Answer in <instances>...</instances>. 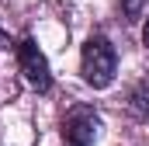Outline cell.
<instances>
[{
	"label": "cell",
	"instance_id": "6da1fadb",
	"mask_svg": "<svg viewBox=\"0 0 149 146\" xmlns=\"http://www.w3.org/2000/svg\"><path fill=\"white\" fill-rule=\"evenodd\" d=\"M80 73L83 80L94 87V91H104L111 87L114 73H118V52L104 35H90L83 42V52H80Z\"/></svg>",
	"mask_w": 149,
	"mask_h": 146
},
{
	"label": "cell",
	"instance_id": "7a4b0ae2",
	"mask_svg": "<svg viewBox=\"0 0 149 146\" xmlns=\"http://www.w3.org/2000/svg\"><path fill=\"white\" fill-rule=\"evenodd\" d=\"M101 136V115L90 105H73L63 118V143L66 146H94Z\"/></svg>",
	"mask_w": 149,
	"mask_h": 146
},
{
	"label": "cell",
	"instance_id": "3957f363",
	"mask_svg": "<svg viewBox=\"0 0 149 146\" xmlns=\"http://www.w3.org/2000/svg\"><path fill=\"white\" fill-rule=\"evenodd\" d=\"M17 66L24 73V80L35 87L38 94H45L49 87H52V73H49V59H45V52L38 49L31 38H21V45H17Z\"/></svg>",
	"mask_w": 149,
	"mask_h": 146
},
{
	"label": "cell",
	"instance_id": "277c9868",
	"mask_svg": "<svg viewBox=\"0 0 149 146\" xmlns=\"http://www.w3.org/2000/svg\"><path fill=\"white\" fill-rule=\"evenodd\" d=\"M128 105H132V111H135L139 118H149V77H142V80L132 87Z\"/></svg>",
	"mask_w": 149,
	"mask_h": 146
},
{
	"label": "cell",
	"instance_id": "5b68a950",
	"mask_svg": "<svg viewBox=\"0 0 149 146\" xmlns=\"http://www.w3.org/2000/svg\"><path fill=\"white\" fill-rule=\"evenodd\" d=\"M118 4H121L125 21H139V18H142V11L149 7V0H118Z\"/></svg>",
	"mask_w": 149,
	"mask_h": 146
},
{
	"label": "cell",
	"instance_id": "8992f818",
	"mask_svg": "<svg viewBox=\"0 0 149 146\" xmlns=\"http://www.w3.org/2000/svg\"><path fill=\"white\" fill-rule=\"evenodd\" d=\"M142 45L149 49V18H146V25H142Z\"/></svg>",
	"mask_w": 149,
	"mask_h": 146
}]
</instances>
